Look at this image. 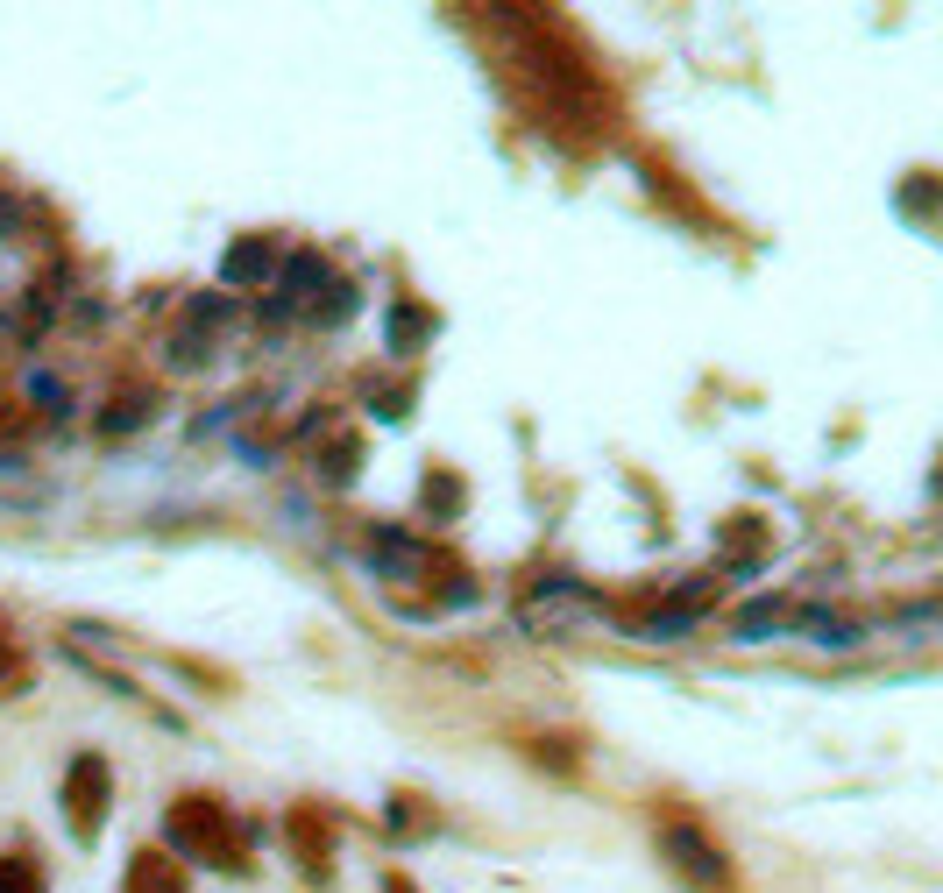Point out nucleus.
I'll return each mask as SVG.
<instances>
[{"mask_svg": "<svg viewBox=\"0 0 943 893\" xmlns=\"http://www.w3.org/2000/svg\"><path fill=\"white\" fill-rule=\"evenodd\" d=\"M667 851H674V858H688V865H695V879H702V886H717V872H724V858H717V851H710V844H702V837H695V830H667Z\"/></svg>", "mask_w": 943, "mask_h": 893, "instance_id": "f257e3e1", "label": "nucleus"}]
</instances>
